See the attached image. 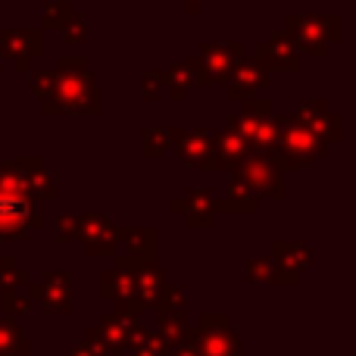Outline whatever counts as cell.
Listing matches in <instances>:
<instances>
[{
	"label": "cell",
	"mask_w": 356,
	"mask_h": 356,
	"mask_svg": "<svg viewBox=\"0 0 356 356\" xmlns=\"http://www.w3.org/2000/svg\"><path fill=\"white\" fill-rule=\"evenodd\" d=\"M116 356H125V353H116Z\"/></svg>",
	"instance_id": "obj_42"
},
{
	"label": "cell",
	"mask_w": 356,
	"mask_h": 356,
	"mask_svg": "<svg viewBox=\"0 0 356 356\" xmlns=\"http://www.w3.org/2000/svg\"><path fill=\"white\" fill-rule=\"evenodd\" d=\"M0 160H3V147H0Z\"/></svg>",
	"instance_id": "obj_41"
},
{
	"label": "cell",
	"mask_w": 356,
	"mask_h": 356,
	"mask_svg": "<svg viewBox=\"0 0 356 356\" xmlns=\"http://www.w3.org/2000/svg\"><path fill=\"white\" fill-rule=\"evenodd\" d=\"M116 222L104 213H85L79 216V241L88 257H113L119 250L116 241Z\"/></svg>",
	"instance_id": "obj_14"
},
{
	"label": "cell",
	"mask_w": 356,
	"mask_h": 356,
	"mask_svg": "<svg viewBox=\"0 0 356 356\" xmlns=\"http://www.w3.org/2000/svg\"><path fill=\"white\" fill-rule=\"evenodd\" d=\"M31 309V297L25 291H0V313L3 316H25Z\"/></svg>",
	"instance_id": "obj_32"
},
{
	"label": "cell",
	"mask_w": 356,
	"mask_h": 356,
	"mask_svg": "<svg viewBox=\"0 0 356 356\" xmlns=\"http://www.w3.org/2000/svg\"><path fill=\"white\" fill-rule=\"evenodd\" d=\"M244 60V44L241 41H207L200 44V56H197V79L194 85L213 88L225 85L234 66Z\"/></svg>",
	"instance_id": "obj_7"
},
{
	"label": "cell",
	"mask_w": 356,
	"mask_h": 356,
	"mask_svg": "<svg viewBox=\"0 0 356 356\" xmlns=\"http://www.w3.org/2000/svg\"><path fill=\"white\" fill-rule=\"evenodd\" d=\"M25 294H29L35 303H41L44 313L69 316L72 313V272L69 269H47L41 275V282L25 288Z\"/></svg>",
	"instance_id": "obj_9"
},
{
	"label": "cell",
	"mask_w": 356,
	"mask_h": 356,
	"mask_svg": "<svg viewBox=\"0 0 356 356\" xmlns=\"http://www.w3.org/2000/svg\"><path fill=\"white\" fill-rule=\"evenodd\" d=\"M282 122H284V116L272 113L269 100H250V97H247L244 104H241V110L232 113V119H228V125L238 129L241 135L247 138L253 154H272Z\"/></svg>",
	"instance_id": "obj_4"
},
{
	"label": "cell",
	"mask_w": 356,
	"mask_h": 356,
	"mask_svg": "<svg viewBox=\"0 0 356 356\" xmlns=\"http://www.w3.org/2000/svg\"><path fill=\"white\" fill-rule=\"evenodd\" d=\"M60 41L63 44H85L88 41V16L85 13H72L60 29Z\"/></svg>",
	"instance_id": "obj_31"
},
{
	"label": "cell",
	"mask_w": 356,
	"mask_h": 356,
	"mask_svg": "<svg viewBox=\"0 0 356 356\" xmlns=\"http://www.w3.org/2000/svg\"><path fill=\"white\" fill-rule=\"evenodd\" d=\"M0 54L13 63V69L29 72L31 60L44 56V31L41 29H3L0 31Z\"/></svg>",
	"instance_id": "obj_13"
},
{
	"label": "cell",
	"mask_w": 356,
	"mask_h": 356,
	"mask_svg": "<svg viewBox=\"0 0 356 356\" xmlns=\"http://www.w3.org/2000/svg\"><path fill=\"white\" fill-rule=\"evenodd\" d=\"M184 300H188V291H184L181 284H166L154 309H156V313H169V309H184Z\"/></svg>",
	"instance_id": "obj_33"
},
{
	"label": "cell",
	"mask_w": 356,
	"mask_h": 356,
	"mask_svg": "<svg viewBox=\"0 0 356 356\" xmlns=\"http://www.w3.org/2000/svg\"><path fill=\"white\" fill-rule=\"evenodd\" d=\"M272 269H275V263H272V257H247L244 259V282L247 284H269L272 282Z\"/></svg>",
	"instance_id": "obj_29"
},
{
	"label": "cell",
	"mask_w": 356,
	"mask_h": 356,
	"mask_svg": "<svg viewBox=\"0 0 356 356\" xmlns=\"http://www.w3.org/2000/svg\"><path fill=\"white\" fill-rule=\"evenodd\" d=\"M166 284H169L166 272H163L160 266L156 263H141L135 269V300L141 303L144 309H154Z\"/></svg>",
	"instance_id": "obj_20"
},
{
	"label": "cell",
	"mask_w": 356,
	"mask_h": 356,
	"mask_svg": "<svg viewBox=\"0 0 356 356\" xmlns=\"http://www.w3.org/2000/svg\"><path fill=\"white\" fill-rule=\"evenodd\" d=\"M156 316H160V328H156V334H160L169 347L181 344V341L188 338V319H184V309H169V313H156Z\"/></svg>",
	"instance_id": "obj_27"
},
{
	"label": "cell",
	"mask_w": 356,
	"mask_h": 356,
	"mask_svg": "<svg viewBox=\"0 0 356 356\" xmlns=\"http://www.w3.org/2000/svg\"><path fill=\"white\" fill-rule=\"evenodd\" d=\"M291 119H294L297 125H303L307 131H313V135L319 138L325 147H332V144H338L341 138H344V131H341L344 119H341L338 113L328 110L325 100H303Z\"/></svg>",
	"instance_id": "obj_12"
},
{
	"label": "cell",
	"mask_w": 356,
	"mask_h": 356,
	"mask_svg": "<svg viewBox=\"0 0 356 356\" xmlns=\"http://www.w3.org/2000/svg\"><path fill=\"white\" fill-rule=\"evenodd\" d=\"M119 247H125V257L138 259V263H154L156 247H160V234L150 225H135V228H116Z\"/></svg>",
	"instance_id": "obj_19"
},
{
	"label": "cell",
	"mask_w": 356,
	"mask_h": 356,
	"mask_svg": "<svg viewBox=\"0 0 356 356\" xmlns=\"http://www.w3.org/2000/svg\"><path fill=\"white\" fill-rule=\"evenodd\" d=\"M213 144H216V172H234L253 154L247 138L232 125L225 131H219V135H213Z\"/></svg>",
	"instance_id": "obj_18"
},
{
	"label": "cell",
	"mask_w": 356,
	"mask_h": 356,
	"mask_svg": "<svg viewBox=\"0 0 356 356\" xmlns=\"http://www.w3.org/2000/svg\"><path fill=\"white\" fill-rule=\"evenodd\" d=\"M141 150H144V156H150V160H156V156L169 154V150H172L169 131H163V129H144V135H141Z\"/></svg>",
	"instance_id": "obj_28"
},
{
	"label": "cell",
	"mask_w": 356,
	"mask_h": 356,
	"mask_svg": "<svg viewBox=\"0 0 356 356\" xmlns=\"http://www.w3.org/2000/svg\"><path fill=\"white\" fill-rule=\"evenodd\" d=\"M29 353V341H25L22 328L16 325V319L0 316V356H25Z\"/></svg>",
	"instance_id": "obj_26"
},
{
	"label": "cell",
	"mask_w": 356,
	"mask_h": 356,
	"mask_svg": "<svg viewBox=\"0 0 356 356\" xmlns=\"http://www.w3.org/2000/svg\"><path fill=\"white\" fill-rule=\"evenodd\" d=\"M269 69L266 66H259L257 60H241L238 66H234V72L228 75V81H225V97L228 100H247V97H253L257 91H263L266 85H269Z\"/></svg>",
	"instance_id": "obj_17"
},
{
	"label": "cell",
	"mask_w": 356,
	"mask_h": 356,
	"mask_svg": "<svg viewBox=\"0 0 356 356\" xmlns=\"http://www.w3.org/2000/svg\"><path fill=\"white\" fill-rule=\"evenodd\" d=\"M29 91L44 104V97H47V91H50V72H41V69L29 72Z\"/></svg>",
	"instance_id": "obj_37"
},
{
	"label": "cell",
	"mask_w": 356,
	"mask_h": 356,
	"mask_svg": "<svg viewBox=\"0 0 356 356\" xmlns=\"http://www.w3.org/2000/svg\"><path fill=\"white\" fill-rule=\"evenodd\" d=\"M72 0H47L44 3V16H41V22H44V29H54V31H60L63 29V22H66L69 16H72Z\"/></svg>",
	"instance_id": "obj_30"
},
{
	"label": "cell",
	"mask_w": 356,
	"mask_h": 356,
	"mask_svg": "<svg viewBox=\"0 0 356 356\" xmlns=\"http://www.w3.org/2000/svg\"><path fill=\"white\" fill-rule=\"evenodd\" d=\"M56 241L60 244H75L79 241V216L75 213H63L56 219Z\"/></svg>",
	"instance_id": "obj_34"
},
{
	"label": "cell",
	"mask_w": 356,
	"mask_h": 356,
	"mask_svg": "<svg viewBox=\"0 0 356 356\" xmlns=\"http://www.w3.org/2000/svg\"><path fill=\"white\" fill-rule=\"evenodd\" d=\"M169 141H172L175 156L184 166L200 169V172H216V144L207 129H191V131L172 129Z\"/></svg>",
	"instance_id": "obj_10"
},
{
	"label": "cell",
	"mask_w": 356,
	"mask_h": 356,
	"mask_svg": "<svg viewBox=\"0 0 356 356\" xmlns=\"http://www.w3.org/2000/svg\"><path fill=\"white\" fill-rule=\"evenodd\" d=\"M13 266H16V259H13L10 253H3V250H0V282H3V275L13 269Z\"/></svg>",
	"instance_id": "obj_40"
},
{
	"label": "cell",
	"mask_w": 356,
	"mask_h": 356,
	"mask_svg": "<svg viewBox=\"0 0 356 356\" xmlns=\"http://www.w3.org/2000/svg\"><path fill=\"white\" fill-rule=\"evenodd\" d=\"M213 200V188H188L181 197L172 200V213L181 216L188 228H209L216 219Z\"/></svg>",
	"instance_id": "obj_16"
},
{
	"label": "cell",
	"mask_w": 356,
	"mask_h": 356,
	"mask_svg": "<svg viewBox=\"0 0 356 356\" xmlns=\"http://www.w3.org/2000/svg\"><path fill=\"white\" fill-rule=\"evenodd\" d=\"M66 356H104V353H97V350H94V347H88L85 341H79V344H75V347H72V350H69ZM110 356H116V353H110Z\"/></svg>",
	"instance_id": "obj_38"
},
{
	"label": "cell",
	"mask_w": 356,
	"mask_h": 356,
	"mask_svg": "<svg viewBox=\"0 0 356 356\" xmlns=\"http://www.w3.org/2000/svg\"><path fill=\"white\" fill-rule=\"evenodd\" d=\"M97 328H100V338H104L106 350L110 353H125L129 338L135 334L138 322H129V319H122V316H116V313H104Z\"/></svg>",
	"instance_id": "obj_23"
},
{
	"label": "cell",
	"mask_w": 356,
	"mask_h": 356,
	"mask_svg": "<svg viewBox=\"0 0 356 356\" xmlns=\"http://www.w3.org/2000/svg\"><path fill=\"white\" fill-rule=\"evenodd\" d=\"M213 209L216 213H244V216H250V213L259 209V197L253 194L241 178H232L225 197H222V200H213Z\"/></svg>",
	"instance_id": "obj_22"
},
{
	"label": "cell",
	"mask_w": 356,
	"mask_h": 356,
	"mask_svg": "<svg viewBox=\"0 0 356 356\" xmlns=\"http://www.w3.org/2000/svg\"><path fill=\"white\" fill-rule=\"evenodd\" d=\"M257 63L269 72H297L300 69V50L288 35H269L257 44Z\"/></svg>",
	"instance_id": "obj_15"
},
{
	"label": "cell",
	"mask_w": 356,
	"mask_h": 356,
	"mask_svg": "<svg viewBox=\"0 0 356 356\" xmlns=\"http://www.w3.org/2000/svg\"><path fill=\"white\" fill-rule=\"evenodd\" d=\"M197 79V56L181 63H172L169 69H163V91L169 94L172 100H184Z\"/></svg>",
	"instance_id": "obj_24"
},
{
	"label": "cell",
	"mask_w": 356,
	"mask_h": 356,
	"mask_svg": "<svg viewBox=\"0 0 356 356\" xmlns=\"http://www.w3.org/2000/svg\"><path fill=\"white\" fill-rule=\"evenodd\" d=\"M47 116H97L100 88L85 56H63L50 72V91L44 97Z\"/></svg>",
	"instance_id": "obj_1"
},
{
	"label": "cell",
	"mask_w": 356,
	"mask_h": 356,
	"mask_svg": "<svg viewBox=\"0 0 356 356\" xmlns=\"http://www.w3.org/2000/svg\"><path fill=\"white\" fill-rule=\"evenodd\" d=\"M44 203L25 194L0 191V241H25L31 228H41Z\"/></svg>",
	"instance_id": "obj_6"
},
{
	"label": "cell",
	"mask_w": 356,
	"mask_h": 356,
	"mask_svg": "<svg viewBox=\"0 0 356 356\" xmlns=\"http://www.w3.org/2000/svg\"><path fill=\"white\" fill-rule=\"evenodd\" d=\"M100 297L110 303H131L135 300V272L122 269V266H113L110 272L100 275Z\"/></svg>",
	"instance_id": "obj_21"
},
{
	"label": "cell",
	"mask_w": 356,
	"mask_h": 356,
	"mask_svg": "<svg viewBox=\"0 0 356 356\" xmlns=\"http://www.w3.org/2000/svg\"><path fill=\"white\" fill-rule=\"evenodd\" d=\"M178 3L184 6V13H188V16H197V13L203 10V3H209V0H178Z\"/></svg>",
	"instance_id": "obj_39"
},
{
	"label": "cell",
	"mask_w": 356,
	"mask_h": 356,
	"mask_svg": "<svg viewBox=\"0 0 356 356\" xmlns=\"http://www.w3.org/2000/svg\"><path fill=\"white\" fill-rule=\"evenodd\" d=\"M29 284H31L29 272H22L19 266H13V269L3 275V282H0V291H25Z\"/></svg>",
	"instance_id": "obj_36"
},
{
	"label": "cell",
	"mask_w": 356,
	"mask_h": 356,
	"mask_svg": "<svg viewBox=\"0 0 356 356\" xmlns=\"http://www.w3.org/2000/svg\"><path fill=\"white\" fill-rule=\"evenodd\" d=\"M328 154V147L313 135L307 131L303 125H297L291 116H284L282 129H278V138H275V147H272V156L282 163L284 172H300V169H309L316 160Z\"/></svg>",
	"instance_id": "obj_3"
},
{
	"label": "cell",
	"mask_w": 356,
	"mask_h": 356,
	"mask_svg": "<svg viewBox=\"0 0 356 356\" xmlns=\"http://www.w3.org/2000/svg\"><path fill=\"white\" fill-rule=\"evenodd\" d=\"M0 81H3V79H0ZM0 94H3V91H0Z\"/></svg>",
	"instance_id": "obj_43"
},
{
	"label": "cell",
	"mask_w": 356,
	"mask_h": 356,
	"mask_svg": "<svg viewBox=\"0 0 356 356\" xmlns=\"http://www.w3.org/2000/svg\"><path fill=\"white\" fill-rule=\"evenodd\" d=\"M272 282L269 284H297L303 269L313 266V247L303 241H272Z\"/></svg>",
	"instance_id": "obj_11"
},
{
	"label": "cell",
	"mask_w": 356,
	"mask_h": 356,
	"mask_svg": "<svg viewBox=\"0 0 356 356\" xmlns=\"http://www.w3.org/2000/svg\"><path fill=\"white\" fill-rule=\"evenodd\" d=\"M284 175L288 172L272 154H250L234 169V178H241L257 197H269V200H284V194H288Z\"/></svg>",
	"instance_id": "obj_8"
},
{
	"label": "cell",
	"mask_w": 356,
	"mask_h": 356,
	"mask_svg": "<svg viewBox=\"0 0 356 356\" xmlns=\"http://www.w3.org/2000/svg\"><path fill=\"white\" fill-rule=\"evenodd\" d=\"M163 94V69H147L141 75V97L144 100H156Z\"/></svg>",
	"instance_id": "obj_35"
},
{
	"label": "cell",
	"mask_w": 356,
	"mask_h": 356,
	"mask_svg": "<svg viewBox=\"0 0 356 356\" xmlns=\"http://www.w3.org/2000/svg\"><path fill=\"white\" fill-rule=\"evenodd\" d=\"M172 347L160 338L156 332H147V328L138 325L135 334L129 338V347H125V356H169Z\"/></svg>",
	"instance_id": "obj_25"
},
{
	"label": "cell",
	"mask_w": 356,
	"mask_h": 356,
	"mask_svg": "<svg viewBox=\"0 0 356 356\" xmlns=\"http://www.w3.org/2000/svg\"><path fill=\"white\" fill-rule=\"evenodd\" d=\"M344 19L334 16H319V13H288L284 16V35L297 44V50H307L313 56H328L332 44H341L344 38Z\"/></svg>",
	"instance_id": "obj_2"
},
{
	"label": "cell",
	"mask_w": 356,
	"mask_h": 356,
	"mask_svg": "<svg viewBox=\"0 0 356 356\" xmlns=\"http://www.w3.org/2000/svg\"><path fill=\"white\" fill-rule=\"evenodd\" d=\"M188 344L197 356H244L238 332L225 313H203L194 328H188Z\"/></svg>",
	"instance_id": "obj_5"
}]
</instances>
